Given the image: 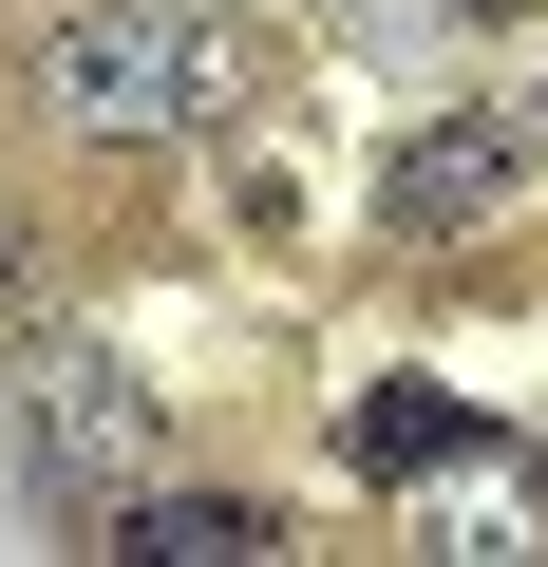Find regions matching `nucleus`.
<instances>
[{
    "instance_id": "nucleus-1",
    "label": "nucleus",
    "mask_w": 548,
    "mask_h": 567,
    "mask_svg": "<svg viewBox=\"0 0 548 567\" xmlns=\"http://www.w3.org/2000/svg\"><path fill=\"white\" fill-rule=\"evenodd\" d=\"M39 114L76 152H189L246 114V0H58L39 20Z\"/></svg>"
},
{
    "instance_id": "nucleus-2",
    "label": "nucleus",
    "mask_w": 548,
    "mask_h": 567,
    "mask_svg": "<svg viewBox=\"0 0 548 567\" xmlns=\"http://www.w3.org/2000/svg\"><path fill=\"white\" fill-rule=\"evenodd\" d=\"M510 208H529V133H510V95L416 114V133L379 152V227H397V246H492Z\"/></svg>"
},
{
    "instance_id": "nucleus-3",
    "label": "nucleus",
    "mask_w": 548,
    "mask_h": 567,
    "mask_svg": "<svg viewBox=\"0 0 548 567\" xmlns=\"http://www.w3.org/2000/svg\"><path fill=\"white\" fill-rule=\"evenodd\" d=\"M379 492H397V548H416V567H529V548H548V473L492 454V435H435V454L379 473Z\"/></svg>"
},
{
    "instance_id": "nucleus-4",
    "label": "nucleus",
    "mask_w": 548,
    "mask_h": 567,
    "mask_svg": "<svg viewBox=\"0 0 548 567\" xmlns=\"http://www.w3.org/2000/svg\"><path fill=\"white\" fill-rule=\"evenodd\" d=\"M20 416H39V473H58L76 511H114V492L152 473V398H133V360H95V341H58Z\"/></svg>"
},
{
    "instance_id": "nucleus-5",
    "label": "nucleus",
    "mask_w": 548,
    "mask_h": 567,
    "mask_svg": "<svg viewBox=\"0 0 548 567\" xmlns=\"http://www.w3.org/2000/svg\"><path fill=\"white\" fill-rule=\"evenodd\" d=\"M95 548H114V567H265L285 511H265V492H189V473H133V492L95 511Z\"/></svg>"
},
{
    "instance_id": "nucleus-6",
    "label": "nucleus",
    "mask_w": 548,
    "mask_h": 567,
    "mask_svg": "<svg viewBox=\"0 0 548 567\" xmlns=\"http://www.w3.org/2000/svg\"><path fill=\"white\" fill-rule=\"evenodd\" d=\"M435 435H454V416H435V398H360V416H341V454H360V473H416V454H435Z\"/></svg>"
},
{
    "instance_id": "nucleus-7",
    "label": "nucleus",
    "mask_w": 548,
    "mask_h": 567,
    "mask_svg": "<svg viewBox=\"0 0 548 567\" xmlns=\"http://www.w3.org/2000/svg\"><path fill=\"white\" fill-rule=\"evenodd\" d=\"M510 39H529V58H510V133L548 152V0H529V20H510Z\"/></svg>"
},
{
    "instance_id": "nucleus-8",
    "label": "nucleus",
    "mask_w": 548,
    "mask_h": 567,
    "mask_svg": "<svg viewBox=\"0 0 548 567\" xmlns=\"http://www.w3.org/2000/svg\"><path fill=\"white\" fill-rule=\"evenodd\" d=\"M473 20H529V0H473Z\"/></svg>"
}]
</instances>
